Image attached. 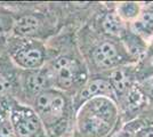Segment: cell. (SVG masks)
Listing matches in <instances>:
<instances>
[{
  "label": "cell",
  "mask_w": 153,
  "mask_h": 137,
  "mask_svg": "<svg viewBox=\"0 0 153 137\" xmlns=\"http://www.w3.org/2000/svg\"><path fill=\"white\" fill-rule=\"evenodd\" d=\"M118 121V109L113 99L96 97L79 107L78 131L82 137H108Z\"/></svg>",
  "instance_id": "obj_1"
},
{
  "label": "cell",
  "mask_w": 153,
  "mask_h": 137,
  "mask_svg": "<svg viewBox=\"0 0 153 137\" xmlns=\"http://www.w3.org/2000/svg\"><path fill=\"white\" fill-rule=\"evenodd\" d=\"M29 106L38 114L44 127L53 129L65 119L70 104L64 91L51 88L37 95Z\"/></svg>",
  "instance_id": "obj_2"
},
{
  "label": "cell",
  "mask_w": 153,
  "mask_h": 137,
  "mask_svg": "<svg viewBox=\"0 0 153 137\" xmlns=\"http://www.w3.org/2000/svg\"><path fill=\"white\" fill-rule=\"evenodd\" d=\"M6 53L19 70H38L46 62L45 45L37 39H19L8 37Z\"/></svg>",
  "instance_id": "obj_3"
},
{
  "label": "cell",
  "mask_w": 153,
  "mask_h": 137,
  "mask_svg": "<svg viewBox=\"0 0 153 137\" xmlns=\"http://www.w3.org/2000/svg\"><path fill=\"white\" fill-rule=\"evenodd\" d=\"M48 70L53 77L54 86L62 91L73 88L80 89L86 81V72L81 62L68 54L57 56Z\"/></svg>",
  "instance_id": "obj_4"
},
{
  "label": "cell",
  "mask_w": 153,
  "mask_h": 137,
  "mask_svg": "<svg viewBox=\"0 0 153 137\" xmlns=\"http://www.w3.org/2000/svg\"><path fill=\"white\" fill-rule=\"evenodd\" d=\"M9 122L17 137H42L45 127L31 106L13 101L9 111Z\"/></svg>",
  "instance_id": "obj_5"
},
{
  "label": "cell",
  "mask_w": 153,
  "mask_h": 137,
  "mask_svg": "<svg viewBox=\"0 0 153 137\" xmlns=\"http://www.w3.org/2000/svg\"><path fill=\"white\" fill-rule=\"evenodd\" d=\"M55 88L54 81L48 69L38 70H21L19 71V91L17 102L30 105L31 102L40 93Z\"/></svg>",
  "instance_id": "obj_6"
},
{
  "label": "cell",
  "mask_w": 153,
  "mask_h": 137,
  "mask_svg": "<svg viewBox=\"0 0 153 137\" xmlns=\"http://www.w3.org/2000/svg\"><path fill=\"white\" fill-rule=\"evenodd\" d=\"M93 64L101 70H113L126 63L127 59L123 55V49L110 39L101 40L91 50Z\"/></svg>",
  "instance_id": "obj_7"
},
{
  "label": "cell",
  "mask_w": 153,
  "mask_h": 137,
  "mask_svg": "<svg viewBox=\"0 0 153 137\" xmlns=\"http://www.w3.org/2000/svg\"><path fill=\"white\" fill-rule=\"evenodd\" d=\"M19 70L6 50L0 56V97L17 101L19 91Z\"/></svg>",
  "instance_id": "obj_8"
},
{
  "label": "cell",
  "mask_w": 153,
  "mask_h": 137,
  "mask_svg": "<svg viewBox=\"0 0 153 137\" xmlns=\"http://www.w3.org/2000/svg\"><path fill=\"white\" fill-rule=\"evenodd\" d=\"M114 91L108 79L96 78L90 80L79 89L76 97L73 99V104L76 105V109H79L81 105L93 98L108 97L114 99Z\"/></svg>",
  "instance_id": "obj_9"
},
{
  "label": "cell",
  "mask_w": 153,
  "mask_h": 137,
  "mask_svg": "<svg viewBox=\"0 0 153 137\" xmlns=\"http://www.w3.org/2000/svg\"><path fill=\"white\" fill-rule=\"evenodd\" d=\"M41 26L42 20L40 15L32 13L16 15L14 13V25L9 37L19 39H34Z\"/></svg>",
  "instance_id": "obj_10"
},
{
  "label": "cell",
  "mask_w": 153,
  "mask_h": 137,
  "mask_svg": "<svg viewBox=\"0 0 153 137\" xmlns=\"http://www.w3.org/2000/svg\"><path fill=\"white\" fill-rule=\"evenodd\" d=\"M101 24H102L104 33H106L111 37H121L125 34V31H126L125 23L118 13H113V12L106 13L103 16Z\"/></svg>",
  "instance_id": "obj_11"
},
{
  "label": "cell",
  "mask_w": 153,
  "mask_h": 137,
  "mask_svg": "<svg viewBox=\"0 0 153 137\" xmlns=\"http://www.w3.org/2000/svg\"><path fill=\"white\" fill-rule=\"evenodd\" d=\"M134 32L143 37H149L153 33V6L140 10L134 22Z\"/></svg>",
  "instance_id": "obj_12"
},
{
  "label": "cell",
  "mask_w": 153,
  "mask_h": 137,
  "mask_svg": "<svg viewBox=\"0 0 153 137\" xmlns=\"http://www.w3.org/2000/svg\"><path fill=\"white\" fill-rule=\"evenodd\" d=\"M14 25L13 10L4 5H0V38H8Z\"/></svg>",
  "instance_id": "obj_13"
},
{
  "label": "cell",
  "mask_w": 153,
  "mask_h": 137,
  "mask_svg": "<svg viewBox=\"0 0 153 137\" xmlns=\"http://www.w3.org/2000/svg\"><path fill=\"white\" fill-rule=\"evenodd\" d=\"M140 13V6L136 4H123L119 7V16L121 19H137Z\"/></svg>",
  "instance_id": "obj_14"
},
{
  "label": "cell",
  "mask_w": 153,
  "mask_h": 137,
  "mask_svg": "<svg viewBox=\"0 0 153 137\" xmlns=\"http://www.w3.org/2000/svg\"><path fill=\"white\" fill-rule=\"evenodd\" d=\"M13 101L15 99L0 97V124L9 117V111H10V106H12Z\"/></svg>",
  "instance_id": "obj_15"
},
{
  "label": "cell",
  "mask_w": 153,
  "mask_h": 137,
  "mask_svg": "<svg viewBox=\"0 0 153 137\" xmlns=\"http://www.w3.org/2000/svg\"><path fill=\"white\" fill-rule=\"evenodd\" d=\"M0 137H17L10 126L9 119H6L0 124Z\"/></svg>",
  "instance_id": "obj_16"
},
{
  "label": "cell",
  "mask_w": 153,
  "mask_h": 137,
  "mask_svg": "<svg viewBox=\"0 0 153 137\" xmlns=\"http://www.w3.org/2000/svg\"><path fill=\"white\" fill-rule=\"evenodd\" d=\"M134 137H153V126H147L140 129Z\"/></svg>",
  "instance_id": "obj_17"
},
{
  "label": "cell",
  "mask_w": 153,
  "mask_h": 137,
  "mask_svg": "<svg viewBox=\"0 0 153 137\" xmlns=\"http://www.w3.org/2000/svg\"><path fill=\"white\" fill-rule=\"evenodd\" d=\"M7 39L8 38H0V56L5 53L7 46Z\"/></svg>",
  "instance_id": "obj_18"
},
{
  "label": "cell",
  "mask_w": 153,
  "mask_h": 137,
  "mask_svg": "<svg viewBox=\"0 0 153 137\" xmlns=\"http://www.w3.org/2000/svg\"><path fill=\"white\" fill-rule=\"evenodd\" d=\"M112 137H134L131 134H129V131L128 133H126V131H121V133H119V134H117V135H114V136Z\"/></svg>",
  "instance_id": "obj_19"
}]
</instances>
